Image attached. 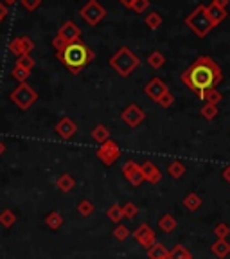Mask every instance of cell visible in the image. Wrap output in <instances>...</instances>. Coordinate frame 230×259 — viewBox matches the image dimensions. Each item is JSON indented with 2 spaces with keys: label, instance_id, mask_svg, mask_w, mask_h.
<instances>
[{
  "label": "cell",
  "instance_id": "277c9868",
  "mask_svg": "<svg viewBox=\"0 0 230 259\" xmlns=\"http://www.w3.org/2000/svg\"><path fill=\"white\" fill-rule=\"evenodd\" d=\"M186 25L198 38H205L207 34H209V32L216 27L214 22L210 20L209 11H207V6H203V4H200L198 8L191 13V15H187Z\"/></svg>",
  "mask_w": 230,
  "mask_h": 259
},
{
  "label": "cell",
  "instance_id": "7dc6e473",
  "mask_svg": "<svg viewBox=\"0 0 230 259\" xmlns=\"http://www.w3.org/2000/svg\"><path fill=\"white\" fill-rule=\"evenodd\" d=\"M4 151H6V144H4L2 141H0V155L4 153Z\"/></svg>",
  "mask_w": 230,
  "mask_h": 259
},
{
  "label": "cell",
  "instance_id": "681fc988",
  "mask_svg": "<svg viewBox=\"0 0 230 259\" xmlns=\"http://www.w3.org/2000/svg\"><path fill=\"white\" fill-rule=\"evenodd\" d=\"M228 15H230V13H228Z\"/></svg>",
  "mask_w": 230,
  "mask_h": 259
},
{
  "label": "cell",
  "instance_id": "d6986e66",
  "mask_svg": "<svg viewBox=\"0 0 230 259\" xmlns=\"http://www.w3.org/2000/svg\"><path fill=\"white\" fill-rule=\"evenodd\" d=\"M198 97L202 101H205L207 105H219L223 101V94L218 89H210L207 92H200Z\"/></svg>",
  "mask_w": 230,
  "mask_h": 259
},
{
  "label": "cell",
  "instance_id": "f6af8a7d",
  "mask_svg": "<svg viewBox=\"0 0 230 259\" xmlns=\"http://www.w3.org/2000/svg\"><path fill=\"white\" fill-rule=\"evenodd\" d=\"M119 2H121V4L124 6V8H128V9H131V6L135 4V0H119Z\"/></svg>",
  "mask_w": 230,
  "mask_h": 259
},
{
  "label": "cell",
  "instance_id": "2e32d148",
  "mask_svg": "<svg viewBox=\"0 0 230 259\" xmlns=\"http://www.w3.org/2000/svg\"><path fill=\"white\" fill-rule=\"evenodd\" d=\"M56 187L61 191V193H70V191L76 187V180H74L72 175L69 173H63L56 178Z\"/></svg>",
  "mask_w": 230,
  "mask_h": 259
},
{
  "label": "cell",
  "instance_id": "8d00e7d4",
  "mask_svg": "<svg viewBox=\"0 0 230 259\" xmlns=\"http://www.w3.org/2000/svg\"><path fill=\"white\" fill-rule=\"evenodd\" d=\"M214 234L218 236V239H226L230 236V227L226 223H218L214 227Z\"/></svg>",
  "mask_w": 230,
  "mask_h": 259
},
{
  "label": "cell",
  "instance_id": "ab89813d",
  "mask_svg": "<svg viewBox=\"0 0 230 259\" xmlns=\"http://www.w3.org/2000/svg\"><path fill=\"white\" fill-rule=\"evenodd\" d=\"M20 2L27 11H34L41 6V0H20Z\"/></svg>",
  "mask_w": 230,
  "mask_h": 259
},
{
  "label": "cell",
  "instance_id": "d4e9b609",
  "mask_svg": "<svg viewBox=\"0 0 230 259\" xmlns=\"http://www.w3.org/2000/svg\"><path fill=\"white\" fill-rule=\"evenodd\" d=\"M148 65H150L151 69H162V67H164V65H166V56H164V54L160 53V51H153V53L150 54V56H148Z\"/></svg>",
  "mask_w": 230,
  "mask_h": 259
},
{
  "label": "cell",
  "instance_id": "d6a6232c",
  "mask_svg": "<svg viewBox=\"0 0 230 259\" xmlns=\"http://www.w3.org/2000/svg\"><path fill=\"white\" fill-rule=\"evenodd\" d=\"M129 229L126 225H117L115 229H113V238L117 239V241H126V239L129 238Z\"/></svg>",
  "mask_w": 230,
  "mask_h": 259
},
{
  "label": "cell",
  "instance_id": "e0dca14e",
  "mask_svg": "<svg viewBox=\"0 0 230 259\" xmlns=\"http://www.w3.org/2000/svg\"><path fill=\"white\" fill-rule=\"evenodd\" d=\"M210 250H212V254H214L216 257L225 259L226 255L230 254V243H228V239H216V241L212 243Z\"/></svg>",
  "mask_w": 230,
  "mask_h": 259
},
{
  "label": "cell",
  "instance_id": "7402d4cb",
  "mask_svg": "<svg viewBox=\"0 0 230 259\" xmlns=\"http://www.w3.org/2000/svg\"><path fill=\"white\" fill-rule=\"evenodd\" d=\"M148 257L150 259H167L169 257V250L166 248V245L160 241H157L153 247L148 250Z\"/></svg>",
  "mask_w": 230,
  "mask_h": 259
},
{
  "label": "cell",
  "instance_id": "30bf717a",
  "mask_svg": "<svg viewBox=\"0 0 230 259\" xmlns=\"http://www.w3.org/2000/svg\"><path fill=\"white\" fill-rule=\"evenodd\" d=\"M122 175H124V178L133 187H139L142 182H146L141 164H137L135 160H128V162H126L124 166H122Z\"/></svg>",
  "mask_w": 230,
  "mask_h": 259
},
{
  "label": "cell",
  "instance_id": "44dd1931",
  "mask_svg": "<svg viewBox=\"0 0 230 259\" xmlns=\"http://www.w3.org/2000/svg\"><path fill=\"white\" fill-rule=\"evenodd\" d=\"M176 220H174L173 214H162L160 218H158V229H160L162 232H173L174 229H176Z\"/></svg>",
  "mask_w": 230,
  "mask_h": 259
},
{
  "label": "cell",
  "instance_id": "8992f818",
  "mask_svg": "<svg viewBox=\"0 0 230 259\" xmlns=\"http://www.w3.org/2000/svg\"><path fill=\"white\" fill-rule=\"evenodd\" d=\"M79 15L88 25H97L106 16V9L103 8L97 0H88V2L79 9Z\"/></svg>",
  "mask_w": 230,
  "mask_h": 259
},
{
  "label": "cell",
  "instance_id": "52a82bcc",
  "mask_svg": "<svg viewBox=\"0 0 230 259\" xmlns=\"http://www.w3.org/2000/svg\"><path fill=\"white\" fill-rule=\"evenodd\" d=\"M96 155H97V158L105 164V166H113V164L121 158L122 151H121V148H119L117 142L110 139V141H106L105 144H101L99 148H97Z\"/></svg>",
  "mask_w": 230,
  "mask_h": 259
},
{
  "label": "cell",
  "instance_id": "f546056e",
  "mask_svg": "<svg viewBox=\"0 0 230 259\" xmlns=\"http://www.w3.org/2000/svg\"><path fill=\"white\" fill-rule=\"evenodd\" d=\"M200 113H202V117L207 119V121H212V119H216V115L219 113V108L218 105H203L202 108H200Z\"/></svg>",
  "mask_w": 230,
  "mask_h": 259
},
{
  "label": "cell",
  "instance_id": "5bb4252c",
  "mask_svg": "<svg viewBox=\"0 0 230 259\" xmlns=\"http://www.w3.org/2000/svg\"><path fill=\"white\" fill-rule=\"evenodd\" d=\"M54 132L58 134V137L69 141V139H72L74 135H76L77 126L70 117H61L60 121H58V124L54 126Z\"/></svg>",
  "mask_w": 230,
  "mask_h": 259
},
{
  "label": "cell",
  "instance_id": "7a4b0ae2",
  "mask_svg": "<svg viewBox=\"0 0 230 259\" xmlns=\"http://www.w3.org/2000/svg\"><path fill=\"white\" fill-rule=\"evenodd\" d=\"M56 58L70 74H79L96 58V54L85 41L77 40L69 44L63 51L56 53Z\"/></svg>",
  "mask_w": 230,
  "mask_h": 259
},
{
  "label": "cell",
  "instance_id": "6da1fadb",
  "mask_svg": "<svg viewBox=\"0 0 230 259\" xmlns=\"http://www.w3.org/2000/svg\"><path fill=\"white\" fill-rule=\"evenodd\" d=\"M221 79H223V70L209 56L196 58L194 63L182 74V81L186 83V87L191 92L196 94V96L200 92H207L210 89H216L221 83Z\"/></svg>",
  "mask_w": 230,
  "mask_h": 259
},
{
  "label": "cell",
  "instance_id": "ba28073f",
  "mask_svg": "<svg viewBox=\"0 0 230 259\" xmlns=\"http://www.w3.org/2000/svg\"><path fill=\"white\" fill-rule=\"evenodd\" d=\"M133 238L141 247L146 248V250H150L155 243H157V234H155V231L148 225V223H141V225L135 229Z\"/></svg>",
  "mask_w": 230,
  "mask_h": 259
},
{
  "label": "cell",
  "instance_id": "4fadbf2b",
  "mask_svg": "<svg viewBox=\"0 0 230 259\" xmlns=\"http://www.w3.org/2000/svg\"><path fill=\"white\" fill-rule=\"evenodd\" d=\"M166 92H169V89H167V85L160 77H153V79L148 81L144 87V94L150 97V99H153V101H158Z\"/></svg>",
  "mask_w": 230,
  "mask_h": 259
},
{
  "label": "cell",
  "instance_id": "cb8c5ba5",
  "mask_svg": "<svg viewBox=\"0 0 230 259\" xmlns=\"http://www.w3.org/2000/svg\"><path fill=\"white\" fill-rule=\"evenodd\" d=\"M45 225H47L51 231H56V229H60V227L63 225V216H61L60 212H56V210H51V212L45 216Z\"/></svg>",
  "mask_w": 230,
  "mask_h": 259
},
{
  "label": "cell",
  "instance_id": "484cf974",
  "mask_svg": "<svg viewBox=\"0 0 230 259\" xmlns=\"http://www.w3.org/2000/svg\"><path fill=\"white\" fill-rule=\"evenodd\" d=\"M162 22H164V18H162V15H160V13H157V11L148 13V15H146V18H144V24H146V27H148V29H158L162 25Z\"/></svg>",
  "mask_w": 230,
  "mask_h": 259
},
{
  "label": "cell",
  "instance_id": "5b68a950",
  "mask_svg": "<svg viewBox=\"0 0 230 259\" xmlns=\"http://www.w3.org/2000/svg\"><path fill=\"white\" fill-rule=\"evenodd\" d=\"M9 99L20 110H29L38 101V92L29 83H18V87L9 94Z\"/></svg>",
  "mask_w": 230,
  "mask_h": 259
},
{
  "label": "cell",
  "instance_id": "f35d334b",
  "mask_svg": "<svg viewBox=\"0 0 230 259\" xmlns=\"http://www.w3.org/2000/svg\"><path fill=\"white\" fill-rule=\"evenodd\" d=\"M150 8V0H135V4L131 6V9H133L135 13H146V9Z\"/></svg>",
  "mask_w": 230,
  "mask_h": 259
},
{
  "label": "cell",
  "instance_id": "603a6c76",
  "mask_svg": "<svg viewBox=\"0 0 230 259\" xmlns=\"http://www.w3.org/2000/svg\"><path fill=\"white\" fill-rule=\"evenodd\" d=\"M92 139L99 144H105L106 141H110V130L105 124H97L92 130Z\"/></svg>",
  "mask_w": 230,
  "mask_h": 259
},
{
  "label": "cell",
  "instance_id": "ee69618b",
  "mask_svg": "<svg viewBox=\"0 0 230 259\" xmlns=\"http://www.w3.org/2000/svg\"><path fill=\"white\" fill-rule=\"evenodd\" d=\"M223 178H225V180H226V182H228L230 184V166H226L225 167V169H223Z\"/></svg>",
  "mask_w": 230,
  "mask_h": 259
},
{
  "label": "cell",
  "instance_id": "7bdbcfd3",
  "mask_svg": "<svg viewBox=\"0 0 230 259\" xmlns=\"http://www.w3.org/2000/svg\"><path fill=\"white\" fill-rule=\"evenodd\" d=\"M216 6H219V8H223V9H226V6H228V2L230 0H212Z\"/></svg>",
  "mask_w": 230,
  "mask_h": 259
},
{
  "label": "cell",
  "instance_id": "9c48e42d",
  "mask_svg": "<svg viewBox=\"0 0 230 259\" xmlns=\"http://www.w3.org/2000/svg\"><path fill=\"white\" fill-rule=\"evenodd\" d=\"M121 119L129 126V128H139V126L144 122L146 119V112L141 108L139 105L131 103V105L126 106V110L121 113Z\"/></svg>",
  "mask_w": 230,
  "mask_h": 259
},
{
  "label": "cell",
  "instance_id": "d590c367",
  "mask_svg": "<svg viewBox=\"0 0 230 259\" xmlns=\"http://www.w3.org/2000/svg\"><path fill=\"white\" fill-rule=\"evenodd\" d=\"M122 214H124V218L126 220H133L135 216L139 214V207L135 205V203H126L124 207H122Z\"/></svg>",
  "mask_w": 230,
  "mask_h": 259
},
{
  "label": "cell",
  "instance_id": "3957f363",
  "mask_svg": "<svg viewBox=\"0 0 230 259\" xmlns=\"http://www.w3.org/2000/svg\"><path fill=\"white\" fill-rule=\"evenodd\" d=\"M139 65H141V58H137V54L129 47H121L110 58V67L121 77L131 76L139 69Z\"/></svg>",
  "mask_w": 230,
  "mask_h": 259
},
{
  "label": "cell",
  "instance_id": "bcb514c9",
  "mask_svg": "<svg viewBox=\"0 0 230 259\" xmlns=\"http://www.w3.org/2000/svg\"><path fill=\"white\" fill-rule=\"evenodd\" d=\"M2 2H4V4L8 6V8H11V6H15L16 2H18V0H2Z\"/></svg>",
  "mask_w": 230,
  "mask_h": 259
},
{
  "label": "cell",
  "instance_id": "1f68e13d",
  "mask_svg": "<svg viewBox=\"0 0 230 259\" xmlns=\"http://www.w3.org/2000/svg\"><path fill=\"white\" fill-rule=\"evenodd\" d=\"M15 222H16V216H15V212H13V210L6 209V210H2V212H0V225H2V227L9 229V227L15 225Z\"/></svg>",
  "mask_w": 230,
  "mask_h": 259
},
{
  "label": "cell",
  "instance_id": "f1b7e54d",
  "mask_svg": "<svg viewBox=\"0 0 230 259\" xmlns=\"http://www.w3.org/2000/svg\"><path fill=\"white\" fill-rule=\"evenodd\" d=\"M167 173L173 178H182L183 175H186V166H183L180 160H173L169 166H167Z\"/></svg>",
  "mask_w": 230,
  "mask_h": 259
},
{
  "label": "cell",
  "instance_id": "83f0119b",
  "mask_svg": "<svg viewBox=\"0 0 230 259\" xmlns=\"http://www.w3.org/2000/svg\"><path fill=\"white\" fill-rule=\"evenodd\" d=\"M106 216H108V220H112L113 223H121L122 218H124V214H122V207L117 205V203H113V205H110L108 210H106Z\"/></svg>",
  "mask_w": 230,
  "mask_h": 259
},
{
  "label": "cell",
  "instance_id": "4316f807",
  "mask_svg": "<svg viewBox=\"0 0 230 259\" xmlns=\"http://www.w3.org/2000/svg\"><path fill=\"white\" fill-rule=\"evenodd\" d=\"M11 77H13V79L18 81V83H27V79L31 77V70L22 69V67L15 65V67L11 69Z\"/></svg>",
  "mask_w": 230,
  "mask_h": 259
},
{
  "label": "cell",
  "instance_id": "8fae6325",
  "mask_svg": "<svg viewBox=\"0 0 230 259\" xmlns=\"http://www.w3.org/2000/svg\"><path fill=\"white\" fill-rule=\"evenodd\" d=\"M34 49V44L29 36H18V38H13L11 44H9V53H13L16 58H22V56H29L31 51Z\"/></svg>",
  "mask_w": 230,
  "mask_h": 259
},
{
  "label": "cell",
  "instance_id": "7c38bea8",
  "mask_svg": "<svg viewBox=\"0 0 230 259\" xmlns=\"http://www.w3.org/2000/svg\"><path fill=\"white\" fill-rule=\"evenodd\" d=\"M58 36L65 41V44H72V41H77L81 40V29L74 24L72 20H67L56 32Z\"/></svg>",
  "mask_w": 230,
  "mask_h": 259
},
{
  "label": "cell",
  "instance_id": "c3c4849f",
  "mask_svg": "<svg viewBox=\"0 0 230 259\" xmlns=\"http://www.w3.org/2000/svg\"><path fill=\"white\" fill-rule=\"evenodd\" d=\"M167 259H169V257H167Z\"/></svg>",
  "mask_w": 230,
  "mask_h": 259
},
{
  "label": "cell",
  "instance_id": "e575fe53",
  "mask_svg": "<svg viewBox=\"0 0 230 259\" xmlns=\"http://www.w3.org/2000/svg\"><path fill=\"white\" fill-rule=\"evenodd\" d=\"M34 58L29 54V56H22V58H16V63L15 65H18V67H22V69H27V70H32L34 69Z\"/></svg>",
  "mask_w": 230,
  "mask_h": 259
},
{
  "label": "cell",
  "instance_id": "836d02e7",
  "mask_svg": "<svg viewBox=\"0 0 230 259\" xmlns=\"http://www.w3.org/2000/svg\"><path fill=\"white\" fill-rule=\"evenodd\" d=\"M77 212H79L81 216H90L94 212V203L90 202V200H81V202L77 203Z\"/></svg>",
  "mask_w": 230,
  "mask_h": 259
},
{
  "label": "cell",
  "instance_id": "4dcf8cb0",
  "mask_svg": "<svg viewBox=\"0 0 230 259\" xmlns=\"http://www.w3.org/2000/svg\"><path fill=\"white\" fill-rule=\"evenodd\" d=\"M169 259H193V255L183 245H176L173 250H169Z\"/></svg>",
  "mask_w": 230,
  "mask_h": 259
},
{
  "label": "cell",
  "instance_id": "ac0fdd59",
  "mask_svg": "<svg viewBox=\"0 0 230 259\" xmlns=\"http://www.w3.org/2000/svg\"><path fill=\"white\" fill-rule=\"evenodd\" d=\"M207 11H209L210 20L214 22V25L221 24V22L225 20L226 16H228V13H226V9L219 8V6H216L214 2H210V6H207Z\"/></svg>",
  "mask_w": 230,
  "mask_h": 259
},
{
  "label": "cell",
  "instance_id": "60d3db41",
  "mask_svg": "<svg viewBox=\"0 0 230 259\" xmlns=\"http://www.w3.org/2000/svg\"><path fill=\"white\" fill-rule=\"evenodd\" d=\"M67 45H69V44H65V41L61 40V38L58 36V34H56V36H54V40H53V47L56 49V53H60V51H63V49L67 47Z\"/></svg>",
  "mask_w": 230,
  "mask_h": 259
},
{
  "label": "cell",
  "instance_id": "ffe728a7",
  "mask_svg": "<svg viewBox=\"0 0 230 259\" xmlns=\"http://www.w3.org/2000/svg\"><path fill=\"white\" fill-rule=\"evenodd\" d=\"M183 207H186L187 210H191V212H194V210H198L200 207L203 205V200H202V196L200 194H196V193H189L183 198Z\"/></svg>",
  "mask_w": 230,
  "mask_h": 259
},
{
  "label": "cell",
  "instance_id": "b9f144b4",
  "mask_svg": "<svg viewBox=\"0 0 230 259\" xmlns=\"http://www.w3.org/2000/svg\"><path fill=\"white\" fill-rule=\"evenodd\" d=\"M8 9H9L8 6H6L4 2H2V0H0V22H2L6 18V15H8Z\"/></svg>",
  "mask_w": 230,
  "mask_h": 259
},
{
  "label": "cell",
  "instance_id": "9a60e30c",
  "mask_svg": "<svg viewBox=\"0 0 230 259\" xmlns=\"http://www.w3.org/2000/svg\"><path fill=\"white\" fill-rule=\"evenodd\" d=\"M142 167V173H144V180L146 182L153 184V186H157V184L162 182V171L157 167V164L151 160H146L141 164Z\"/></svg>",
  "mask_w": 230,
  "mask_h": 259
},
{
  "label": "cell",
  "instance_id": "74e56055",
  "mask_svg": "<svg viewBox=\"0 0 230 259\" xmlns=\"http://www.w3.org/2000/svg\"><path fill=\"white\" fill-rule=\"evenodd\" d=\"M157 103L162 106V108H171V106H173V103H174V96L171 94V90H169V92L164 94V96H162Z\"/></svg>",
  "mask_w": 230,
  "mask_h": 259
}]
</instances>
